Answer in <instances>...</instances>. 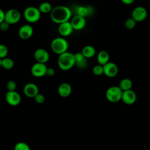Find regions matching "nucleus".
Masks as SVG:
<instances>
[{
	"mask_svg": "<svg viewBox=\"0 0 150 150\" xmlns=\"http://www.w3.org/2000/svg\"><path fill=\"white\" fill-rule=\"evenodd\" d=\"M71 11L66 6H56L50 12L52 21L58 24L67 22L71 17Z\"/></svg>",
	"mask_w": 150,
	"mask_h": 150,
	"instance_id": "1",
	"label": "nucleus"
},
{
	"mask_svg": "<svg viewBox=\"0 0 150 150\" xmlns=\"http://www.w3.org/2000/svg\"><path fill=\"white\" fill-rule=\"evenodd\" d=\"M34 57L38 63L45 64L49 60V54L46 49L39 48L35 51Z\"/></svg>",
	"mask_w": 150,
	"mask_h": 150,
	"instance_id": "10",
	"label": "nucleus"
},
{
	"mask_svg": "<svg viewBox=\"0 0 150 150\" xmlns=\"http://www.w3.org/2000/svg\"><path fill=\"white\" fill-rule=\"evenodd\" d=\"M146 9L141 6L135 7L132 11L131 18H133L137 22L144 21L147 16Z\"/></svg>",
	"mask_w": 150,
	"mask_h": 150,
	"instance_id": "7",
	"label": "nucleus"
},
{
	"mask_svg": "<svg viewBox=\"0 0 150 150\" xmlns=\"http://www.w3.org/2000/svg\"><path fill=\"white\" fill-rule=\"evenodd\" d=\"M77 15H79L80 16L86 18L87 16H88V9L87 6H80L77 8Z\"/></svg>",
	"mask_w": 150,
	"mask_h": 150,
	"instance_id": "24",
	"label": "nucleus"
},
{
	"mask_svg": "<svg viewBox=\"0 0 150 150\" xmlns=\"http://www.w3.org/2000/svg\"><path fill=\"white\" fill-rule=\"evenodd\" d=\"M14 66L13 60L9 57H5L1 59V67L6 70H11Z\"/></svg>",
	"mask_w": 150,
	"mask_h": 150,
	"instance_id": "22",
	"label": "nucleus"
},
{
	"mask_svg": "<svg viewBox=\"0 0 150 150\" xmlns=\"http://www.w3.org/2000/svg\"><path fill=\"white\" fill-rule=\"evenodd\" d=\"M73 30L74 29L69 21L59 24L58 27V32L63 37H66L70 35Z\"/></svg>",
	"mask_w": 150,
	"mask_h": 150,
	"instance_id": "15",
	"label": "nucleus"
},
{
	"mask_svg": "<svg viewBox=\"0 0 150 150\" xmlns=\"http://www.w3.org/2000/svg\"><path fill=\"white\" fill-rule=\"evenodd\" d=\"M93 73L96 76H101L104 74L103 66L100 64L94 66L93 68Z\"/></svg>",
	"mask_w": 150,
	"mask_h": 150,
	"instance_id": "27",
	"label": "nucleus"
},
{
	"mask_svg": "<svg viewBox=\"0 0 150 150\" xmlns=\"http://www.w3.org/2000/svg\"><path fill=\"white\" fill-rule=\"evenodd\" d=\"M14 150H30L28 144L24 142H19L14 146Z\"/></svg>",
	"mask_w": 150,
	"mask_h": 150,
	"instance_id": "25",
	"label": "nucleus"
},
{
	"mask_svg": "<svg viewBox=\"0 0 150 150\" xmlns=\"http://www.w3.org/2000/svg\"><path fill=\"white\" fill-rule=\"evenodd\" d=\"M5 18V12L0 8V23L4 21Z\"/></svg>",
	"mask_w": 150,
	"mask_h": 150,
	"instance_id": "33",
	"label": "nucleus"
},
{
	"mask_svg": "<svg viewBox=\"0 0 150 150\" xmlns=\"http://www.w3.org/2000/svg\"><path fill=\"white\" fill-rule=\"evenodd\" d=\"M38 9L41 13H47L51 12L52 7L50 3L47 2H44L40 4V5L38 7Z\"/></svg>",
	"mask_w": 150,
	"mask_h": 150,
	"instance_id": "23",
	"label": "nucleus"
},
{
	"mask_svg": "<svg viewBox=\"0 0 150 150\" xmlns=\"http://www.w3.org/2000/svg\"><path fill=\"white\" fill-rule=\"evenodd\" d=\"M121 2L125 5H131L133 4L135 0H121Z\"/></svg>",
	"mask_w": 150,
	"mask_h": 150,
	"instance_id": "34",
	"label": "nucleus"
},
{
	"mask_svg": "<svg viewBox=\"0 0 150 150\" xmlns=\"http://www.w3.org/2000/svg\"><path fill=\"white\" fill-rule=\"evenodd\" d=\"M23 93L28 97L34 98L39 93V88L35 84L29 83L24 86Z\"/></svg>",
	"mask_w": 150,
	"mask_h": 150,
	"instance_id": "16",
	"label": "nucleus"
},
{
	"mask_svg": "<svg viewBox=\"0 0 150 150\" xmlns=\"http://www.w3.org/2000/svg\"><path fill=\"white\" fill-rule=\"evenodd\" d=\"M1 67V59H0V67Z\"/></svg>",
	"mask_w": 150,
	"mask_h": 150,
	"instance_id": "35",
	"label": "nucleus"
},
{
	"mask_svg": "<svg viewBox=\"0 0 150 150\" xmlns=\"http://www.w3.org/2000/svg\"><path fill=\"white\" fill-rule=\"evenodd\" d=\"M72 91V88L70 84L67 83H63L58 87L59 95L63 98L69 97Z\"/></svg>",
	"mask_w": 150,
	"mask_h": 150,
	"instance_id": "17",
	"label": "nucleus"
},
{
	"mask_svg": "<svg viewBox=\"0 0 150 150\" xmlns=\"http://www.w3.org/2000/svg\"><path fill=\"white\" fill-rule=\"evenodd\" d=\"M51 49L52 51L59 55L67 51L69 43L63 37L54 38L51 42Z\"/></svg>",
	"mask_w": 150,
	"mask_h": 150,
	"instance_id": "3",
	"label": "nucleus"
},
{
	"mask_svg": "<svg viewBox=\"0 0 150 150\" xmlns=\"http://www.w3.org/2000/svg\"><path fill=\"white\" fill-rule=\"evenodd\" d=\"M0 99H1V96H0Z\"/></svg>",
	"mask_w": 150,
	"mask_h": 150,
	"instance_id": "36",
	"label": "nucleus"
},
{
	"mask_svg": "<svg viewBox=\"0 0 150 150\" xmlns=\"http://www.w3.org/2000/svg\"><path fill=\"white\" fill-rule=\"evenodd\" d=\"M118 86L122 91L129 90L132 87V82L129 79L124 78L121 80Z\"/></svg>",
	"mask_w": 150,
	"mask_h": 150,
	"instance_id": "21",
	"label": "nucleus"
},
{
	"mask_svg": "<svg viewBox=\"0 0 150 150\" xmlns=\"http://www.w3.org/2000/svg\"><path fill=\"white\" fill-rule=\"evenodd\" d=\"M57 64L59 68L62 70L66 71L71 69L75 66L74 54L67 51L59 55Z\"/></svg>",
	"mask_w": 150,
	"mask_h": 150,
	"instance_id": "2",
	"label": "nucleus"
},
{
	"mask_svg": "<svg viewBox=\"0 0 150 150\" xmlns=\"http://www.w3.org/2000/svg\"><path fill=\"white\" fill-rule=\"evenodd\" d=\"M5 99L7 103L12 106H16L21 101V95L16 91H8L5 95Z\"/></svg>",
	"mask_w": 150,
	"mask_h": 150,
	"instance_id": "8",
	"label": "nucleus"
},
{
	"mask_svg": "<svg viewBox=\"0 0 150 150\" xmlns=\"http://www.w3.org/2000/svg\"><path fill=\"white\" fill-rule=\"evenodd\" d=\"M136 23L137 22L133 18H128L125 22V27L128 29H132L135 26Z\"/></svg>",
	"mask_w": 150,
	"mask_h": 150,
	"instance_id": "26",
	"label": "nucleus"
},
{
	"mask_svg": "<svg viewBox=\"0 0 150 150\" xmlns=\"http://www.w3.org/2000/svg\"><path fill=\"white\" fill-rule=\"evenodd\" d=\"M110 55L105 50H101L100 51L97 57V60L98 64L104 66L108 62H109Z\"/></svg>",
	"mask_w": 150,
	"mask_h": 150,
	"instance_id": "19",
	"label": "nucleus"
},
{
	"mask_svg": "<svg viewBox=\"0 0 150 150\" xmlns=\"http://www.w3.org/2000/svg\"><path fill=\"white\" fill-rule=\"evenodd\" d=\"M8 53V49L7 47L3 45L0 44V59H2L6 57Z\"/></svg>",
	"mask_w": 150,
	"mask_h": 150,
	"instance_id": "28",
	"label": "nucleus"
},
{
	"mask_svg": "<svg viewBox=\"0 0 150 150\" xmlns=\"http://www.w3.org/2000/svg\"><path fill=\"white\" fill-rule=\"evenodd\" d=\"M21 18L20 12L16 9H11L5 12L4 21L9 25L15 24L18 23Z\"/></svg>",
	"mask_w": 150,
	"mask_h": 150,
	"instance_id": "6",
	"label": "nucleus"
},
{
	"mask_svg": "<svg viewBox=\"0 0 150 150\" xmlns=\"http://www.w3.org/2000/svg\"><path fill=\"white\" fill-rule=\"evenodd\" d=\"M121 100L127 105L134 104L137 100V94L131 89L122 91Z\"/></svg>",
	"mask_w": 150,
	"mask_h": 150,
	"instance_id": "12",
	"label": "nucleus"
},
{
	"mask_svg": "<svg viewBox=\"0 0 150 150\" xmlns=\"http://www.w3.org/2000/svg\"><path fill=\"white\" fill-rule=\"evenodd\" d=\"M122 91L119 86H111L105 92V97L111 103H117L121 100Z\"/></svg>",
	"mask_w": 150,
	"mask_h": 150,
	"instance_id": "5",
	"label": "nucleus"
},
{
	"mask_svg": "<svg viewBox=\"0 0 150 150\" xmlns=\"http://www.w3.org/2000/svg\"><path fill=\"white\" fill-rule=\"evenodd\" d=\"M54 74H55V70H54V69H53L52 67H47V68L46 75H47L49 77H52V76H54Z\"/></svg>",
	"mask_w": 150,
	"mask_h": 150,
	"instance_id": "32",
	"label": "nucleus"
},
{
	"mask_svg": "<svg viewBox=\"0 0 150 150\" xmlns=\"http://www.w3.org/2000/svg\"><path fill=\"white\" fill-rule=\"evenodd\" d=\"M47 68L46 64L36 62L31 67V74L36 77H42L46 75Z\"/></svg>",
	"mask_w": 150,
	"mask_h": 150,
	"instance_id": "9",
	"label": "nucleus"
},
{
	"mask_svg": "<svg viewBox=\"0 0 150 150\" xmlns=\"http://www.w3.org/2000/svg\"><path fill=\"white\" fill-rule=\"evenodd\" d=\"M9 26L10 25L8 22L4 21L0 23V30L2 32L7 31L9 28Z\"/></svg>",
	"mask_w": 150,
	"mask_h": 150,
	"instance_id": "31",
	"label": "nucleus"
},
{
	"mask_svg": "<svg viewBox=\"0 0 150 150\" xmlns=\"http://www.w3.org/2000/svg\"><path fill=\"white\" fill-rule=\"evenodd\" d=\"M81 52L86 59H88L94 56L96 51V49L93 46L91 45H87L82 49Z\"/></svg>",
	"mask_w": 150,
	"mask_h": 150,
	"instance_id": "20",
	"label": "nucleus"
},
{
	"mask_svg": "<svg viewBox=\"0 0 150 150\" xmlns=\"http://www.w3.org/2000/svg\"><path fill=\"white\" fill-rule=\"evenodd\" d=\"M33 29L32 26L29 24H25L22 25L19 29L18 35L23 40L29 39L33 35Z\"/></svg>",
	"mask_w": 150,
	"mask_h": 150,
	"instance_id": "14",
	"label": "nucleus"
},
{
	"mask_svg": "<svg viewBox=\"0 0 150 150\" xmlns=\"http://www.w3.org/2000/svg\"><path fill=\"white\" fill-rule=\"evenodd\" d=\"M16 86V83L13 80H9L6 84V88L8 91H15Z\"/></svg>",
	"mask_w": 150,
	"mask_h": 150,
	"instance_id": "29",
	"label": "nucleus"
},
{
	"mask_svg": "<svg viewBox=\"0 0 150 150\" xmlns=\"http://www.w3.org/2000/svg\"><path fill=\"white\" fill-rule=\"evenodd\" d=\"M70 23L74 30H80L85 27L86 25V21L85 18L76 15L72 18Z\"/></svg>",
	"mask_w": 150,
	"mask_h": 150,
	"instance_id": "13",
	"label": "nucleus"
},
{
	"mask_svg": "<svg viewBox=\"0 0 150 150\" xmlns=\"http://www.w3.org/2000/svg\"><path fill=\"white\" fill-rule=\"evenodd\" d=\"M24 18L29 23H35L40 18L41 13L38 8L35 6L27 7L23 12Z\"/></svg>",
	"mask_w": 150,
	"mask_h": 150,
	"instance_id": "4",
	"label": "nucleus"
},
{
	"mask_svg": "<svg viewBox=\"0 0 150 150\" xmlns=\"http://www.w3.org/2000/svg\"><path fill=\"white\" fill-rule=\"evenodd\" d=\"M75 59V66L79 69H84L87 66V60L83 55L81 52H77L74 54Z\"/></svg>",
	"mask_w": 150,
	"mask_h": 150,
	"instance_id": "18",
	"label": "nucleus"
},
{
	"mask_svg": "<svg viewBox=\"0 0 150 150\" xmlns=\"http://www.w3.org/2000/svg\"><path fill=\"white\" fill-rule=\"evenodd\" d=\"M35 101L37 104H42L45 102V98L44 97V96L42 94L38 93L35 97H34Z\"/></svg>",
	"mask_w": 150,
	"mask_h": 150,
	"instance_id": "30",
	"label": "nucleus"
},
{
	"mask_svg": "<svg viewBox=\"0 0 150 150\" xmlns=\"http://www.w3.org/2000/svg\"><path fill=\"white\" fill-rule=\"evenodd\" d=\"M103 67L104 74L108 77H114L117 76L118 72L117 66L113 62H108Z\"/></svg>",
	"mask_w": 150,
	"mask_h": 150,
	"instance_id": "11",
	"label": "nucleus"
}]
</instances>
